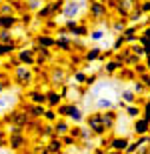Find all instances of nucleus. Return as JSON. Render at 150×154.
<instances>
[{
    "label": "nucleus",
    "instance_id": "1",
    "mask_svg": "<svg viewBox=\"0 0 150 154\" xmlns=\"http://www.w3.org/2000/svg\"><path fill=\"white\" fill-rule=\"evenodd\" d=\"M12 46L10 44H0V54H4V52H10Z\"/></svg>",
    "mask_w": 150,
    "mask_h": 154
},
{
    "label": "nucleus",
    "instance_id": "2",
    "mask_svg": "<svg viewBox=\"0 0 150 154\" xmlns=\"http://www.w3.org/2000/svg\"><path fill=\"white\" fill-rule=\"evenodd\" d=\"M0 146H2V142H0Z\"/></svg>",
    "mask_w": 150,
    "mask_h": 154
}]
</instances>
